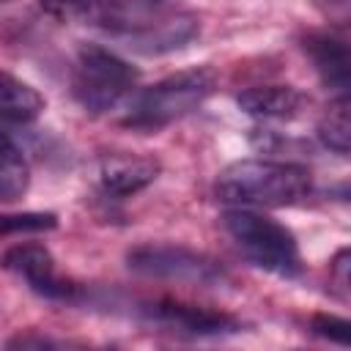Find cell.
I'll list each match as a JSON object with an SVG mask.
<instances>
[{"label":"cell","mask_w":351,"mask_h":351,"mask_svg":"<svg viewBox=\"0 0 351 351\" xmlns=\"http://www.w3.org/2000/svg\"><path fill=\"white\" fill-rule=\"evenodd\" d=\"M126 266L143 277L219 288L230 282V271L211 255L178 244H140L126 252Z\"/></svg>","instance_id":"5"},{"label":"cell","mask_w":351,"mask_h":351,"mask_svg":"<svg viewBox=\"0 0 351 351\" xmlns=\"http://www.w3.org/2000/svg\"><path fill=\"white\" fill-rule=\"evenodd\" d=\"M0 236H3V230H0Z\"/></svg>","instance_id":"17"},{"label":"cell","mask_w":351,"mask_h":351,"mask_svg":"<svg viewBox=\"0 0 351 351\" xmlns=\"http://www.w3.org/2000/svg\"><path fill=\"white\" fill-rule=\"evenodd\" d=\"M159 176V162L151 156H126L115 154L101 159V186L112 197H126L148 184H154Z\"/></svg>","instance_id":"9"},{"label":"cell","mask_w":351,"mask_h":351,"mask_svg":"<svg viewBox=\"0 0 351 351\" xmlns=\"http://www.w3.org/2000/svg\"><path fill=\"white\" fill-rule=\"evenodd\" d=\"M47 107V99L25 80L11 71H0V121L5 123H33Z\"/></svg>","instance_id":"11"},{"label":"cell","mask_w":351,"mask_h":351,"mask_svg":"<svg viewBox=\"0 0 351 351\" xmlns=\"http://www.w3.org/2000/svg\"><path fill=\"white\" fill-rule=\"evenodd\" d=\"M236 104L252 118H293L304 104V93L293 85H258L241 90Z\"/></svg>","instance_id":"10"},{"label":"cell","mask_w":351,"mask_h":351,"mask_svg":"<svg viewBox=\"0 0 351 351\" xmlns=\"http://www.w3.org/2000/svg\"><path fill=\"white\" fill-rule=\"evenodd\" d=\"M134 313L143 324H151V326H159L165 332L184 335V337H225V335L241 332L239 318L219 313V310H211V307L186 304L178 299L140 302L134 307Z\"/></svg>","instance_id":"7"},{"label":"cell","mask_w":351,"mask_h":351,"mask_svg":"<svg viewBox=\"0 0 351 351\" xmlns=\"http://www.w3.org/2000/svg\"><path fill=\"white\" fill-rule=\"evenodd\" d=\"M30 186V165L22 154V148L0 132V200L14 203L19 200Z\"/></svg>","instance_id":"12"},{"label":"cell","mask_w":351,"mask_h":351,"mask_svg":"<svg viewBox=\"0 0 351 351\" xmlns=\"http://www.w3.org/2000/svg\"><path fill=\"white\" fill-rule=\"evenodd\" d=\"M310 192V170L280 159H241L228 165L214 181V195L230 206L280 208L304 200Z\"/></svg>","instance_id":"1"},{"label":"cell","mask_w":351,"mask_h":351,"mask_svg":"<svg viewBox=\"0 0 351 351\" xmlns=\"http://www.w3.org/2000/svg\"><path fill=\"white\" fill-rule=\"evenodd\" d=\"M335 3H346V0H335Z\"/></svg>","instance_id":"16"},{"label":"cell","mask_w":351,"mask_h":351,"mask_svg":"<svg viewBox=\"0 0 351 351\" xmlns=\"http://www.w3.org/2000/svg\"><path fill=\"white\" fill-rule=\"evenodd\" d=\"M348 269H351V252H348V247H343V250H337V255L329 263V277H332V282L343 299H348V282H351Z\"/></svg>","instance_id":"15"},{"label":"cell","mask_w":351,"mask_h":351,"mask_svg":"<svg viewBox=\"0 0 351 351\" xmlns=\"http://www.w3.org/2000/svg\"><path fill=\"white\" fill-rule=\"evenodd\" d=\"M222 228L244 252V258L258 269L288 280L302 274L299 241L282 222L250 211L247 206H236L222 214Z\"/></svg>","instance_id":"3"},{"label":"cell","mask_w":351,"mask_h":351,"mask_svg":"<svg viewBox=\"0 0 351 351\" xmlns=\"http://www.w3.org/2000/svg\"><path fill=\"white\" fill-rule=\"evenodd\" d=\"M318 140L324 148L348 156L351 151V123H348V96H337L318 121Z\"/></svg>","instance_id":"13"},{"label":"cell","mask_w":351,"mask_h":351,"mask_svg":"<svg viewBox=\"0 0 351 351\" xmlns=\"http://www.w3.org/2000/svg\"><path fill=\"white\" fill-rule=\"evenodd\" d=\"M310 329L318 335V337H324V340H329V343H337V346H348V321L346 318H340V315H329V313H318V315H313V321H310Z\"/></svg>","instance_id":"14"},{"label":"cell","mask_w":351,"mask_h":351,"mask_svg":"<svg viewBox=\"0 0 351 351\" xmlns=\"http://www.w3.org/2000/svg\"><path fill=\"white\" fill-rule=\"evenodd\" d=\"M137 69L99 44H82L71 71V93L85 112L115 110L137 85Z\"/></svg>","instance_id":"4"},{"label":"cell","mask_w":351,"mask_h":351,"mask_svg":"<svg viewBox=\"0 0 351 351\" xmlns=\"http://www.w3.org/2000/svg\"><path fill=\"white\" fill-rule=\"evenodd\" d=\"M304 52L313 60L321 82L332 88L337 96H348V74H351V60H348V44L343 36L315 30L307 33L304 38Z\"/></svg>","instance_id":"8"},{"label":"cell","mask_w":351,"mask_h":351,"mask_svg":"<svg viewBox=\"0 0 351 351\" xmlns=\"http://www.w3.org/2000/svg\"><path fill=\"white\" fill-rule=\"evenodd\" d=\"M214 90H217V71L211 66L181 69L143 88L132 99L121 123L134 132H159L181 121L192 110H197Z\"/></svg>","instance_id":"2"},{"label":"cell","mask_w":351,"mask_h":351,"mask_svg":"<svg viewBox=\"0 0 351 351\" xmlns=\"http://www.w3.org/2000/svg\"><path fill=\"white\" fill-rule=\"evenodd\" d=\"M0 266L11 274H16L19 280L27 282V288L49 302H63V304H80L85 302V288L60 277L55 269V258L44 244L36 241H22L14 244L3 252Z\"/></svg>","instance_id":"6"}]
</instances>
